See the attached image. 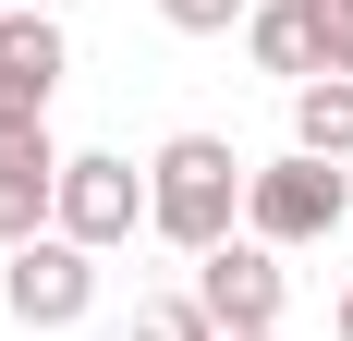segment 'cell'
<instances>
[{
	"label": "cell",
	"instance_id": "5b68a950",
	"mask_svg": "<svg viewBox=\"0 0 353 341\" xmlns=\"http://www.w3.org/2000/svg\"><path fill=\"white\" fill-rule=\"evenodd\" d=\"M183 293L219 317V341H232V329H281V305H292V269H281V244L232 232V244H208V256H195V280H183Z\"/></svg>",
	"mask_w": 353,
	"mask_h": 341
},
{
	"label": "cell",
	"instance_id": "52a82bcc",
	"mask_svg": "<svg viewBox=\"0 0 353 341\" xmlns=\"http://www.w3.org/2000/svg\"><path fill=\"white\" fill-rule=\"evenodd\" d=\"M61 159H73V146H49V122H0V256L49 232V195H61Z\"/></svg>",
	"mask_w": 353,
	"mask_h": 341
},
{
	"label": "cell",
	"instance_id": "9c48e42d",
	"mask_svg": "<svg viewBox=\"0 0 353 341\" xmlns=\"http://www.w3.org/2000/svg\"><path fill=\"white\" fill-rule=\"evenodd\" d=\"M292 146H305V159H353V73L292 86Z\"/></svg>",
	"mask_w": 353,
	"mask_h": 341
},
{
	"label": "cell",
	"instance_id": "2e32d148",
	"mask_svg": "<svg viewBox=\"0 0 353 341\" xmlns=\"http://www.w3.org/2000/svg\"><path fill=\"white\" fill-rule=\"evenodd\" d=\"M0 12H12V0H0Z\"/></svg>",
	"mask_w": 353,
	"mask_h": 341
},
{
	"label": "cell",
	"instance_id": "8992f818",
	"mask_svg": "<svg viewBox=\"0 0 353 341\" xmlns=\"http://www.w3.org/2000/svg\"><path fill=\"white\" fill-rule=\"evenodd\" d=\"M61 73H73V49H61V12H0V122H49V98H61Z\"/></svg>",
	"mask_w": 353,
	"mask_h": 341
},
{
	"label": "cell",
	"instance_id": "8fae6325",
	"mask_svg": "<svg viewBox=\"0 0 353 341\" xmlns=\"http://www.w3.org/2000/svg\"><path fill=\"white\" fill-rule=\"evenodd\" d=\"M244 12H256V0H159V25H171V37H232Z\"/></svg>",
	"mask_w": 353,
	"mask_h": 341
},
{
	"label": "cell",
	"instance_id": "6da1fadb",
	"mask_svg": "<svg viewBox=\"0 0 353 341\" xmlns=\"http://www.w3.org/2000/svg\"><path fill=\"white\" fill-rule=\"evenodd\" d=\"M146 232L171 256H208V244L244 232V159H232V135H171L146 159Z\"/></svg>",
	"mask_w": 353,
	"mask_h": 341
},
{
	"label": "cell",
	"instance_id": "9a60e30c",
	"mask_svg": "<svg viewBox=\"0 0 353 341\" xmlns=\"http://www.w3.org/2000/svg\"><path fill=\"white\" fill-rule=\"evenodd\" d=\"M232 341H281V329H232Z\"/></svg>",
	"mask_w": 353,
	"mask_h": 341
},
{
	"label": "cell",
	"instance_id": "5bb4252c",
	"mask_svg": "<svg viewBox=\"0 0 353 341\" xmlns=\"http://www.w3.org/2000/svg\"><path fill=\"white\" fill-rule=\"evenodd\" d=\"M25 12H73V0H25Z\"/></svg>",
	"mask_w": 353,
	"mask_h": 341
},
{
	"label": "cell",
	"instance_id": "4fadbf2b",
	"mask_svg": "<svg viewBox=\"0 0 353 341\" xmlns=\"http://www.w3.org/2000/svg\"><path fill=\"white\" fill-rule=\"evenodd\" d=\"M329 329H341V341H353V280H341V317H329Z\"/></svg>",
	"mask_w": 353,
	"mask_h": 341
},
{
	"label": "cell",
	"instance_id": "7c38bea8",
	"mask_svg": "<svg viewBox=\"0 0 353 341\" xmlns=\"http://www.w3.org/2000/svg\"><path fill=\"white\" fill-rule=\"evenodd\" d=\"M305 25H317V73H353V0H305Z\"/></svg>",
	"mask_w": 353,
	"mask_h": 341
},
{
	"label": "cell",
	"instance_id": "3957f363",
	"mask_svg": "<svg viewBox=\"0 0 353 341\" xmlns=\"http://www.w3.org/2000/svg\"><path fill=\"white\" fill-rule=\"evenodd\" d=\"M49 232L85 244V256L134 244L146 232V170L122 159V146H73V159H61V195H49Z\"/></svg>",
	"mask_w": 353,
	"mask_h": 341
},
{
	"label": "cell",
	"instance_id": "ba28073f",
	"mask_svg": "<svg viewBox=\"0 0 353 341\" xmlns=\"http://www.w3.org/2000/svg\"><path fill=\"white\" fill-rule=\"evenodd\" d=\"M244 61L281 73V86H317V25H305V0H256L244 12Z\"/></svg>",
	"mask_w": 353,
	"mask_h": 341
},
{
	"label": "cell",
	"instance_id": "277c9868",
	"mask_svg": "<svg viewBox=\"0 0 353 341\" xmlns=\"http://www.w3.org/2000/svg\"><path fill=\"white\" fill-rule=\"evenodd\" d=\"M0 305H12V329H85V317H98V256H85V244H61V232L12 244Z\"/></svg>",
	"mask_w": 353,
	"mask_h": 341
},
{
	"label": "cell",
	"instance_id": "30bf717a",
	"mask_svg": "<svg viewBox=\"0 0 353 341\" xmlns=\"http://www.w3.org/2000/svg\"><path fill=\"white\" fill-rule=\"evenodd\" d=\"M134 341H219V317L195 305V293H146V305H134Z\"/></svg>",
	"mask_w": 353,
	"mask_h": 341
},
{
	"label": "cell",
	"instance_id": "7a4b0ae2",
	"mask_svg": "<svg viewBox=\"0 0 353 341\" xmlns=\"http://www.w3.org/2000/svg\"><path fill=\"white\" fill-rule=\"evenodd\" d=\"M353 220V183H341V159H305V146H292V159H268V170H244V232L256 244H329Z\"/></svg>",
	"mask_w": 353,
	"mask_h": 341
}]
</instances>
